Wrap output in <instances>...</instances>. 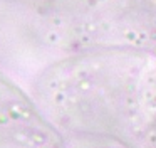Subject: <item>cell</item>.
Returning <instances> with one entry per match:
<instances>
[{
	"label": "cell",
	"instance_id": "cell-1",
	"mask_svg": "<svg viewBox=\"0 0 156 148\" xmlns=\"http://www.w3.org/2000/svg\"><path fill=\"white\" fill-rule=\"evenodd\" d=\"M0 148H59L52 121L22 87L0 72Z\"/></svg>",
	"mask_w": 156,
	"mask_h": 148
},
{
	"label": "cell",
	"instance_id": "cell-2",
	"mask_svg": "<svg viewBox=\"0 0 156 148\" xmlns=\"http://www.w3.org/2000/svg\"><path fill=\"white\" fill-rule=\"evenodd\" d=\"M25 2H30V3H35V2H47V0H25Z\"/></svg>",
	"mask_w": 156,
	"mask_h": 148
}]
</instances>
